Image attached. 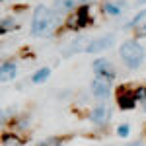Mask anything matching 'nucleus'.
<instances>
[{
	"label": "nucleus",
	"instance_id": "nucleus-1",
	"mask_svg": "<svg viewBox=\"0 0 146 146\" xmlns=\"http://www.w3.org/2000/svg\"><path fill=\"white\" fill-rule=\"evenodd\" d=\"M58 12H53V10H49L47 6H37L33 12V18H31V33L33 35H43L47 33L49 29H53L55 27V23L56 20H58Z\"/></svg>",
	"mask_w": 146,
	"mask_h": 146
},
{
	"label": "nucleus",
	"instance_id": "nucleus-2",
	"mask_svg": "<svg viewBox=\"0 0 146 146\" xmlns=\"http://www.w3.org/2000/svg\"><path fill=\"white\" fill-rule=\"evenodd\" d=\"M119 55H121V58H123V62L127 66L135 70L144 60V49H142V45L136 39H127L119 47Z\"/></svg>",
	"mask_w": 146,
	"mask_h": 146
},
{
	"label": "nucleus",
	"instance_id": "nucleus-3",
	"mask_svg": "<svg viewBox=\"0 0 146 146\" xmlns=\"http://www.w3.org/2000/svg\"><path fill=\"white\" fill-rule=\"evenodd\" d=\"M88 23H92L90 6H88V4H82L78 10L74 12V16H70L66 20V27L68 29H80V27H86Z\"/></svg>",
	"mask_w": 146,
	"mask_h": 146
},
{
	"label": "nucleus",
	"instance_id": "nucleus-4",
	"mask_svg": "<svg viewBox=\"0 0 146 146\" xmlns=\"http://www.w3.org/2000/svg\"><path fill=\"white\" fill-rule=\"evenodd\" d=\"M92 94L94 98L100 101H105L111 94V80L101 78V76H96V80L92 82Z\"/></svg>",
	"mask_w": 146,
	"mask_h": 146
},
{
	"label": "nucleus",
	"instance_id": "nucleus-5",
	"mask_svg": "<svg viewBox=\"0 0 146 146\" xmlns=\"http://www.w3.org/2000/svg\"><path fill=\"white\" fill-rule=\"evenodd\" d=\"M136 94L135 90H129V88H119L117 92V105L121 109H135L136 105Z\"/></svg>",
	"mask_w": 146,
	"mask_h": 146
},
{
	"label": "nucleus",
	"instance_id": "nucleus-6",
	"mask_svg": "<svg viewBox=\"0 0 146 146\" xmlns=\"http://www.w3.org/2000/svg\"><path fill=\"white\" fill-rule=\"evenodd\" d=\"M94 72H96V76H101V78H107V80H113L117 74L111 60H107V58H96L94 60Z\"/></svg>",
	"mask_w": 146,
	"mask_h": 146
},
{
	"label": "nucleus",
	"instance_id": "nucleus-7",
	"mask_svg": "<svg viewBox=\"0 0 146 146\" xmlns=\"http://www.w3.org/2000/svg\"><path fill=\"white\" fill-rule=\"evenodd\" d=\"M113 43H115V37H113V35H103V37H96V39L88 41L86 53H101V51H105V49L113 47Z\"/></svg>",
	"mask_w": 146,
	"mask_h": 146
},
{
	"label": "nucleus",
	"instance_id": "nucleus-8",
	"mask_svg": "<svg viewBox=\"0 0 146 146\" xmlns=\"http://www.w3.org/2000/svg\"><path fill=\"white\" fill-rule=\"evenodd\" d=\"M90 119H92V123H96V125H107L109 119H111V109L105 107V105H98L96 109H92Z\"/></svg>",
	"mask_w": 146,
	"mask_h": 146
},
{
	"label": "nucleus",
	"instance_id": "nucleus-9",
	"mask_svg": "<svg viewBox=\"0 0 146 146\" xmlns=\"http://www.w3.org/2000/svg\"><path fill=\"white\" fill-rule=\"evenodd\" d=\"M82 2L84 4V0H55V8H56V12L60 14V12H76L80 8L78 4Z\"/></svg>",
	"mask_w": 146,
	"mask_h": 146
},
{
	"label": "nucleus",
	"instance_id": "nucleus-10",
	"mask_svg": "<svg viewBox=\"0 0 146 146\" xmlns=\"http://www.w3.org/2000/svg\"><path fill=\"white\" fill-rule=\"evenodd\" d=\"M86 47H88L86 39H84V37H78L76 41H72V43H70V47L64 51V55L68 56V55H72V53H86Z\"/></svg>",
	"mask_w": 146,
	"mask_h": 146
},
{
	"label": "nucleus",
	"instance_id": "nucleus-11",
	"mask_svg": "<svg viewBox=\"0 0 146 146\" xmlns=\"http://www.w3.org/2000/svg\"><path fill=\"white\" fill-rule=\"evenodd\" d=\"M16 72H18L16 62H4L2 64V82H10L16 76Z\"/></svg>",
	"mask_w": 146,
	"mask_h": 146
},
{
	"label": "nucleus",
	"instance_id": "nucleus-12",
	"mask_svg": "<svg viewBox=\"0 0 146 146\" xmlns=\"http://www.w3.org/2000/svg\"><path fill=\"white\" fill-rule=\"evenodd\" d=\"M49 76H51V68H39L33 76H31V82L33 84H43Z\"/></svg>",
	"mask_w": 146,
	"mask_h": 146
},
{
	"label": "nucleus",
	"instance_id": "nucleus-13",
	"mask_svg": "<svg viewBox=\"0 0 146 146\" xmlns=\"http://www.w3.org/2000/svg\"><path fill=\"white\" fill-rule=\"evenodd\" d=\"M2 146H22V140L12 133H6L2 135Z\"/></svg>",
	"mask_w": 146,
	"mask_h": 146
},
{
	"label": "nucleus",
	"instance_id": "nucleus-14",
	"mask_svg": "<svg viewBox=\"0 0 146 146\" xmlns=\"http://www.w3.org/2000/svg\"><path fill=\"white\" fill-rule=\"evenodd\" d=\"M144 18H146V10H140V12H138V14L135 16V18L131 20V22H129L127 25H125V29H131V27H136V25H140Z\"/></svg>",
	"mask_w": 146,
	"mask_h": 146
},
{
	"label": "nucleus",
	"instance_id": "nucleus-15",
	"mask_svg": "<svg viewBox=\"0 0 146 146\" xmlns=\"http://www.w3.org/2000/svg\"><path fill=\"white\" fill-rule=\"evenodd\" d=\"M14 27H16V20H14V18H4V20L0 22V31H2V33H8Z\"/></svg>",
	"mask_w": 146,
	"mask_h": 146
},
{
	"label": "nucleus",
	"instance_id": "nucleus-16",
	"mask_svg": "<svg viewBox=\"0 0 146 146\" xmlns=\"http://www.w3.org/2000/svg\"><path fill=\"white\" fill-rule=\"evenodd\" d=\"M103 12L109 14V16H119L121 14V6L119 4H113V2H105L103 4Z\"/></svg>",
	"mask_w": 146,
	"mask_h": 146
},
{
	"label": "nucleus",
	"instance_id": "nucleus-17",
	"mask_svg": "<svg viewBox=\"0 0 146 146\" xmlns=\"http://www.w3.org/2000/svg\"><path fill=\"white\" fill-rule=\"evenodd\" d=\"M135 37H146V22H142L140 25L135 27Z\"/></svg>",
	"mask_w": 146,
	"mask_h": 146
},
{
	"label": "nucleus",
	"instance_id": "nucleus-18",
	"mask_svg": "<svg viewBox=\"0 0 146 146\" xmlns=\"http://www.w3.org/2000/svg\"><path fill=\"white\" fill-rule=\"evenodd\" d=\"M135 94H136V100H138V101H142V103L146 101V88H144V86L136 88V90H135Z\"/></svg>",
	"mask_w": 146,
	"mask_h": 146
},
{
	"label": "nucleus",
	"instance_id": "nucleus-19",
	"mask_svg": "<svg viewBox=\"0 0 146 146\" xmlns=\"http://www.w3.org/2000/svg\"><path fill=\"white\" fill-rule=\"evenodd\" d=\"M129 131H131V129H129V125H119V127H117V135L121 136V138L129 136Z\"/></svg>",
	"mask_w": 146,
	"mask_h": 146
},
{
	"label": "nucleus",
	"instance_id": "nucleus-20",
	"mask_svg": "<svg viewBox=\"0 0 146 146\" xmlns=\"http://www.w3.org/2000/svg\"><path fill=\"white\" fill-rule=\"evenodd\" d=\"M10 113H14V109H4V111H2V121H4V123H6V121H8V119H10Z\"/></svg>",
	"mask_w": 146,
	"mask_h": 146
},
{
	"label": "nucleus",
	"instance_id": "nucleus-21",
	"mask_svg": "<svg viewBox=\"0 0 146 146\" xmlns=\"http://www.w3.org/2000/svg\"><path fill=\"white\" fill-rule=\"evenodd\" d=\"M129 146H142L140 142H135V144H129Z\"/></svg>",
	"mask_w": 146,
	"mask_h": 146
},
{
	"label": "nucleus",
	"instance_id": "nucleus-22",
	"mask_svg": "<svg viewBox=\"0 0 146 146\" xmlns=\"http://www.w3.org/2000/svg\"><path fill=\"white\" fill-rule=\"evenodd\" d=\"M142 107H144V111H146V101H144V103H142Z\"/></svg>",
	"mask_w": 146,
	"mask_h": 146
},
{
	"label": "nucleus",
	"instance_id": "nucleus-23",
	"mask_svg": "<svg viewBox=\"0 0 146 146\" xmlns=\"http://www.w3.org/2000/svg\"><path fill=\"white\" fill-rule=\"evenodd\" d=\"M136 2H144V0H136Z\"/></svg>",
	"mask_w": 146,
	"mask_h": 146
},
{
	"label": "nucleus",
	"instance_id": "nucleus-24",
	"mask_svg": "<svg viewBox=\"0 0 146 146\" xmlns=\"http://www.w3.org/2000/svg\"><path fill=\"white\" fill-rule=\"evenodd\" d=\"M144 2H146V0H144Z\"/></svg>",
	"mask_w": 146,
	"mask_h": 146
}]
</instances>
